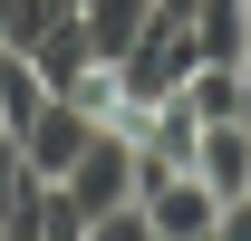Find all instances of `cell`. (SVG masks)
I'll return each instance as SVG.
<instances>
[{"mask_svg": "<svg viewBox=\"0 0 251 241\" xmlns=\"http://www.w3.org/2000/svg\"><path fill=\"white\" fill-rule=\"evenodd\" d=\"M126 96H135V106H164V96H184V77L193 68H203V48H193V20H145V39H135V48H126Z\"/></svg>", "mask_w": 251, "mask_h": 241, "instance_id": "6da1fadb", "label": "cell"}, {"mask_svg": "<svg viewBox=\"0 0 251 241\" xmlns=\"http://www.w3.org/2000/svg\"><path fill=\"white\" fill-rule=\"evenodd\" d=\"M135 183H145V164H135V135H126V125H97V145L77 154L68 174H58V193L87 212V222H97V212L135 203Z\"/></svg>", "mask_w": 251, "mask_h": 241, "instance_id": "7a4b0ae2", "label": "cell"}, {"mask_svg": "<svg viewBox=\"0 0 251 241\" xmlns=\"http://www.w3.org/2000/svg\"><path fill=\"white\" fill-rule=\"evenodd\" d=\"M10 145H20V164H29L39 183H58L68 164H77V154L97 145V116L77 106V96H49V106H39V116L20 125V135H10Z\"/></svg>", "mask_w": 251, "mask_h": 241, "instance_id": "3957f363", "label": "cell"}, {"mask_svg": "<svg viewBox=\"0 0 251 241\" xmlns=\"http://www.w3.org/2000/svg\"><path fill=\"white\" fill-rule=\"evenodd\" d=\"M135 203H145V222H155V241H213V183L193 174V164H174V174H145L135 183Z\"/></svg>", "mask_w": 251, "mask_h": 241, "instance_id": "277c9868", "label": "cell"}, {"mask_svg": "<svg viewBox=\"0 0 251 241\" xmlns=\"http://www.w3.org/2000/svg\"><path fill=\"white\" fill-rule=\"evenodd\" d=\"M193 174L213 183V203H242V193H251V125L242 116L203 125V135H193Z\"/></svg>", "mask_w": 251, "mask_h": 241, "instance_id": "5b68a950", "label": "cell"}, {"mask_svg": "<svg viewBox=\"0 0 251 241\" xmlns=\"http://www.w3.org/2000/svg\"><path fill=\"white\" fill-rule=\"evenodd\" d=\"M29 68H39V87H49V96H68V87H77V77L97 68V39H87V20H77V10H58V20L29 39Z\"/></svg>", "mask_w": 251, "mask_h": 241, "instance_id": "8992f818", "label": "cell"}, {"mask_svg": "<svg viewBox=\"0 0 251 241\" xmlns=\"http://www.w3.org/2000/svg\"><path fill=\"white\" fill-rule=\"evenodd\" d=\"M193 48H203V68H242L251 58V0H203L193 10Z\"/></svg>", "mask_w": 251, "mask_h": 241, "instance_id": "52a82bcc", "label": "cell"}, {"mask_svg": "<svg viewBox=\"0 0 251 241\" xmlns=\"http://www.w3.org/2000/svg\"><path fill=\"white\" fill-rule=\"evenodd\" d=\"M77 20H87L97 58H126V48L145 39V20H155V0H77Z\"/></svg>", "mask_w": 251, "mask_h": 241, "instance_id": "ba28073f", "label": "cell"}, {"mask_svg": "<svg viewBox=\"0 0 251 241\" xmlns=\"http://www.w3.org/2000/svg\"><path fill=\"white\" fill-rule=\"evenodd\" d=\"M184 106H193V125L242 116V68H193V77H184Z\"/></svg>", "mask_w": 251, "mask_h": 241, "instance_id": "9c48e42d", "label": "cell"}, {"mask_svg": "<svg viewBox=\"0 0 251 241\" xmlns=\"http://www.w3.org/2000/svg\"><path fill=\"white\" fill-rule=\"evenodd\" d=\"M87 241H155V222H145V203H116L87 222Z\"/></svg>", "mask_w": 251, "mask_h": 241, "instance_id": "30bf717a", "label": "cell"}, {"mask_svg": "<svg viewBox=\"0 0 251 241\" xmlns=\"http://www.w3.org/2000/svg\"><path fill=\"white\" fill-rule=\"evenodd\" d=\"M213 241H251V193H242V203H222V212H213Z\"/></svg>", "mask_w": 251, "mask_h": 241, "instance_id": "8fae6325", "label": "cell"}, {"mask_svg": "<svg viewBox=\"0 0 251 241\" xmlns=\"http://www.w3.org/2000/svg\"><path fill=\"white\" fill-rule=\"evenodd\" d=\"M155 10H164V20H193V10H203V0H155Z\"/></svg>", "mask_w": 251, "mask_h": 241, "instance_id": "7c38bea8", "label": "cell"}, {"mask_svg": "<svg viewBox=\"0 0 251 241\" xmlns=\"http://www.w3.org/2000/svg\"><path fill=\"white\" fill-rule=\"evenodd\" d=\"M10 174H20V145H0V193H10Z\"/></svg>", "mask_w": 251, "mask_h": 241, "instance_id": "4fadbf2b", "label": "cell"}, {"mask_svg": "<svg viewBox=\"0 0 251 241\" xmlns=\"http://www.w3.org/2000/svg\"><path fill=\"white\" fill-rule=\"evenodd\" d=\"M10 20H20V0H0V48H10Z\"/></svg>", "mask_w": 251, "mask_h": 241, "instance_id": "5bb4252c", "label": "cell"}, {"mask_svg": "<svg viewBox=\"0 0 251 241\" xmlns=\"http://www.w3.org/2000/svg\"><path fill=\"white\" fill-rule=\"evenodd\" d=\"M242 125H251V58H242Z\"/></svg>", "mask_w": 251, "mask_h": 241, "instance_id": "9a60e30c", "label": "cell"}, {"mask_svg": "<svg viewBox=\"0 0 251 241\" xmlns=\"http://www.w3.org/2000/svg\"><path fill=\"white\" fill-rule=\"evenodd\" d=\"M0 145H10V106H0Z\"/></svg>", "mask_w": 251, "mask_h": 241, "instance_id": "2e32d148", "label": "cell"}]
</instances>
